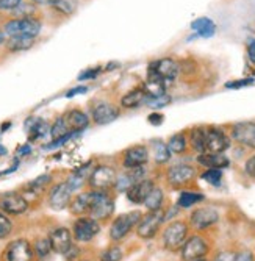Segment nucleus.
I'll return each instance as SVG.
<instances>
[{
  "label": "nucleus",
  "instance_id": "nucleus-19",
  "mask_svg": "<svg viewBox=\"0 0 255 261\" xmlns=\"http://www.w3.org/2000/svg\"><path fill=\"white\" fill-rule=\"evenodd\" d=\"M72 238L74 234L71 233V230H67L64 227H60V228H55L49 240H50V244H52V249L57 252V253H61L64 255L69 249H71L74 244H72Z\"/></svg>",
  "mask_w": 255,
  "mask_h": 261
},
{
  "label": "nucleus",
  "instance_id": "nucleus-47",
  "mask_svg": "<svg viewBox=\"0 0 255 261\" xmlns=\"http://www.w3.org/2000/svg\"><path fill=\"white\" fill-rule=\"evenodd\" d=\"M234 261H253V256H252V253L249 250H243V252L235 255Z\"/></svg>",
  "mask_w": 255,
  "mask_h": 261
},
{
  "label": "nucleus",
  "instance_id": "nucleus-21",
  "mask_svg": "<svg viewBox=\"0 0 255 261\" xmlns=\"http://www.w3.org/2000/svg\"><path fill=\"white\" fill-rule=\"evenodd\" d=\"M197 163L207 169H224L230 164L228 158L222 153H199Z\"/></svg>",
  "mask_w": 255,
  "mask_h": 261
},
{
  "label": "nucleus",
  "instance_id": "nucleus-17",
  "mask_svg": "<svg viewBox=\"0 0 255 261\" xmlns=\"http://www.w3.org/2000/svg\"><path fill=\"white\" fill-rule=\"evenodd\" d=\"M29 208V202L17 193H8L0 199V210L7 215H22Z\"/></svg>",
  "mask_w": 255,
  "mask_h": 261
},
{
  "label": "nucleus",
  "instance_id": "nucleus-53",
  "mask_svg": "<svg viewBox=\"0 0 255 261\" xmlns=\"http://www.w3.org/2000/svg\"><path fill=\"white\" fill-rule=\"evenodd\" d=\"M114 67H119V63H110V64H107L105 70H114Z\"/></svg>",
  "mask_w": 255,
  "mask_h": 261
},
{
  "label": "nucleus",
  "instance_id": "nucleus-5",
  "mask_svg": "<svg viewBox=\"0 0 255 261\" xmlns=\"http://www.w3.org/2000/svg\"><path fill=\"white\" fill-rule=\"evenodd\" d=\"M187 236H188V224H185L182 221L171 222L163 231V244L168 250L175 252L182 249V246L187 241Z\"/></svg>",
  "mask_w": 255,
  "mask_h": 261
},
{
  "label": "nucleus",
  "instance_id": "nucleus-39",
  "mask_svg": "<svg viewBox=\"0 0 255 261\" xmlns=\"http://www.w3.org/2000/svg\"><path fill=\"white\" fill-rule=\"evenodd\" d=\"M121 259H122L121 247H110L100 255V261H121Z\"/></svg>",
  "mask_w": 255,
  "mask_h": 261
},
{
  "label": "nucleus",
  "instance_id": "nucleus-18",
  "mask_svg": "<svg viewBox=\"0 0 255 261\" xmlns=\"http://www.w3.org/2000/svg\"><path fill=\"white\" fill-rule=\"evenodd\" d=\"M147 161H149V150L146 146H133L124 152L122 164L127 169L143 168L144 164H147Z\"/></svg>",
  "mask_w": 255,
  "mask_h": 261
},
{
  "label": "nucleus",
  "instance_id": "nucleus-41",
  "mask_svg": "<svg viewBox=\"0 0 255 261\" xmlns=\"http://www.w3.org/2000/svg\"><path fill=\"white\" fill-rule=\"evenodd\" d=\"M33 13H35V4L33 5H24V4H20L13 11V14H17V19H20V17H30V16H33Z\"/></svg>",
  "mask_w": 255,
  "mask_h": 261
},
{
  "label": "nucleus",
  "instance_id": "nucleus-43",
  "mask_svg": "<svg viewBox=\"0 0 255 261\" xmlns=\"http://www.w3.org/2000/svg\"><path fill=\"white\" fill-rule=\"evenodd\" d=\"M253 83V79H243V80H234V82H228L225 85L227 89H238V88H244Z\"/></svg>",
  "mask_w": 255,
  "mask_h": 261
},
{
  "label": "nucleus",
  "instance_id": "nucleus-36",
  "mask_svg": "<svg viewBox=\"0 0 255 261\" xmlns=\"http://www.w3.org/2000/svg\"><path fill=\"white\" fill-rule=\"evenodd\" d=\"M67 133H72V132L69 130L67 122H66V119H64V116H63V117H58V119L55 121V124L52 125V128H50L52 138H54V139H58V138H61V136H66ZM75 133H77V132H75Z\"/></svg>",
  "mask_w": 255,
  "mask_h": 261
},
{
  "label": "nucleus",
  "instance_id": "nucleus-45",
  "mask_svg": "<svg viewBox=\"0 0 255 261\" xmlns=\"http://www.w3.org/2000/svg\"><path fill=\"white\" fill-rule=\"evenodd\" d=\"M244 169H246V174H247V175H250V177H253V178H255V155H253V156H250V158L246 161Z\"/></svg>",
  "mask_w": 255,
  "mask_h": 261
},
{
  "label": "nucleus",
  "instance_id": "nucleus-54",
  "mask_svg": "<svg viewBox=\"0 0 255 261\" xmlns=\"http://www.w3.org/2000/svg\"><path fill=\"white\" fill-rule=\"evenodd\" d=\"M5 42V32L0 29V44H4Z\"/></svg>",
  "mask_w": 255,
  "mask_h": 261
},
{
  "label": "nucleus",
  "instance_id": "nucleus-33",
  "mask_svg": "<svg viewBox=\"0 0 255 261\" xmlns=\"http://www.w3.org/2000/svg\"><path fill=\"white\" fill-rule=\"evenodd\" d=\"M52 8L63 16H71L79 8V0H57Z\"/></svg>",
  "mask_w": 255,
  "mask_h": 261
},
{
  "label": "nucleus",
  "instance_id": "nucleus-27",
  "mask_svg": "<svg viewBox=\"0 0 255 261\" xmlns=\"http://www.w3.org/2000/svg\"><path fill=\"white\" fill-rule=\"evenodd\" d=\"M188 144H191L197 153H205V127H194L190 132Z\"/></svg>",
  "mask_w": 255,
  "mask_h": 261
},
{
  "label": "nucleus",
  "instance_id": "nucleus-38",
  "mask_svg": "<svg viewBox=\"0 0 255 261\" xmlns=\"http://www.w3.org/2000/svg\"><path fill=\"white\" fill-rule=\"evenodd\" d=\"M144 103L149 108L160 110V108H163V107H166V105L171 103V97L168 96V94H165V96H161V97H146L144 99Z\"/></svg>",
  "mask_w": 255,
  "mask_h": 261
},
{
  "label": "nucleus",
  "instance_id": "nucleus-15",
  "mask_svg": "<svg viewBox=\"0 0 255 261\" xmlns=\"http://www.w3.org/2000/svg\"><path fill=\"white\" fill-rule=\"evenodd\" d=\"M119 108L108 103V102H99L92 107V121L97 125H107L113 121H116L119 117Z\"/></svg>",
  "mask_w": 255,
  "mask_h": 261
},
{
  "label": "nucleus",
  "instance_id": "nucleus-22",
  "mask_svg": "<svg viewBox=\"0 0 255 261\" xmlns=\"http://www.w3.org/2000/svg\"><path fill=\"white\" fill-rule=\"evenodd\" d=\"M64 119L67 122V127L71 132H77L80 133L82 130H85L89 124V119H88V116L80 111V110H72V111H69L66 116H64Z\"/></svg>",
  "mask_w": 255,
  "mask_h": 261
},
{
  "label": "nucleus",
  "instance_id": "nucleus-34",
  "mask_svg": "<svg viewBox=\"0 0 255 261\" xmlns=\"http://www.w3.org/2000/svg\"><path fill=\"white\" fill-rule=\"evenodd\" d=\"M27 124H30V135H29L30 141H35V139L44 136L45 132H47V124L41 119H38V117H32Z\"/></svg>",
  "mask_w": 255,
  "mask_h": 261
},
{
  "label": "nucleus",
  "instance_id": "nucleus-29",
  "mask_svg": "<svg viewBox=\"0 0 255 261\" xmlns=\"http://www.w3.org/2000/svg\"><path fill=\"white\" fill-rule=\"evenodd\" d=\"M168 147H169L171 153L180 155V153H183L185 150H187V147H188V138L185 136L183 133H175V135L171 136V139L168 142Z\"/></svg>",
  "mask_w": 255,
  "mask_h": 261
},
{
  "label": "nucleus",
  "instance_id": "nucleus-25",
  "mask_svg": "<svg viewBox=\"0 0 255 261\" xmlns=\"http://www.w3.org/2000/svg\"><path fill=\"white\" fill-rule=\"evenodd\" d=\"M35 38L30 36H11L7 39L5 45L10 52H22V50H29L30 47H33Z\"/></svg>",
  "mask_w": 255,
  "mask_h": 261
},
{
  "label": "nucleus",
  "instance_id": "nucleus-35",
  "mask_svg": "<svg viewBox=\"0 0 255 261\" xmlns=\"http://www.w3.org/2000/svg\"><path fill=\"white\" fill-rule=\"evenodd\" d=\"M33 250H35V255L42 259V258L47 256L50 253V250H54V249H52V244H50L49 238H39V240H36V243L33 246Z\"/></svg>",
  "mask_w": 255,
  "mask_h": 261
},
{
  "label": "nucleus",
  "instance_id": "nucleus-52",
  "mask_svg": "<svg viewBox=\"0 0 255 261\" xmlns=\"http://www.w3.org/2000/svg\"><path fill=\"white\" fill-rule=\"evenodd\" d=\"M32 152V147H30V144H27V146H22V147H19L17 149V155H26V153H30Z\"/></svg>",
  "mask_w": 255,
  "mask_h": 261
},
{
  "label": "nucleus",
  "instance_id": "nucleus-55",
  "mask_svg": "<svg viewBox=\"0 0 255 261\" xmlns=\"http://www.w3.org/2000/svg\"><path fill=\"white\" fill-rule=\"evenodd\" d=\"M2 155H7V149L4 146H0V156H2Z\"/></svg>",
  "mask_w": 255,
  "mask_h": 261
},
{
  "label": "nucleus",
  "instance_id": "nucleus-8",
  "mask_svg": "<svg viewBox=\"0 0 255 261\" xmlns=\"http://www.w3.org/2000/svg\"><path fill=\"white\" fill-rule=\"evenodd\" d=\"M118 174L111 166H97L89 175V185L96 191H107L108 188L116 185Z\"/></svg>",
  "mask_w": 255,
  "mask_h": 261
},
{
  "label": "nucleus",
  "instance_id": "nucleus-11",
  "mask_svg": "<svg viewBox=\"0 0 255 261\" xmlns=\"http://www.w3.org/2000/svg\"><path fill=\"white\" fill-rule=\"evenodd\" d=\"M4 256L7 261H33L35 250L27 240H16L8 244Z\"/></svg>",
  "mask_w": 255,
  "mask_h": 261
},
{
  "label": "nucleus",
  "instance_id": "nucleus-28",
  "mask_svg": "<svg viewBox=\"0 0 255 261\" xmlns=\"http://www.w3.org/2000/svg\"><path fill=\"white\" fill-rule=\"evenodd\" d=\"M163 200H165V194H163V189L161 188H154L150 194L147 196L144 205L149 211H155V210H161V205H163Z\"/></svg>",
  "mask_w": 255,
  "mask_h": 261
},
{
  "label": "nucleus",
  "instance_id": "nucleus-14",
  "mask_svg": "<svg viewBox=\"0 0 255 261\" xmlns=\"http://www.w3.org/2000/svg\"><path fill=\"white\" fill-rule=\"evenodd\" d=\"M72 200V189L67 185V181L58 183L52 188V191L49 194V205L54 210H64L66 206H69Z\"/></svg>",
  "mask_w": 255,
  "mask_h": 261
},
{
  "label": "nucleus",
  "instance_id": "nucleus-46",
  "mask_svg": "<svg viewBox=\"0 0 255 261\" xmlns=\"http://www.w3.org/2000/svg\"><path fill=\"white\" fill-rule=\"evenodd\" d=\"M235 259V253L232 252H221L215 256L213 261H234Z\"/></svg>",
  "mask_w": 255,
  "mask_h": 261
},
{
  "label": "nucleus",
  "instance_id": "nucleus-37",
  "mask_svg": "<svg viewBox=\"0 0 255 261\" xmlns=\"http://www.w3.org/2000/svg\"><path fill=\"white\" fill-rule=\"evenodd\" d=\"M200 177L207 183H210L213 186H219L221 185V180H222V171L221 169H207Z\"/></svg>",
  "mask_w": 255,
  "mask_h": 261
},
{
  "label": "nucleus",
  "instance_id": "nucleus-40",
  "mask_svg": "<svg viewBox=\"0 0 255 261\" xmlns=\"http://www.w3.org/2000/svg\"><path fill=\"white\" fill-rule=\"evenodd\" d=\"M11 230H13L11 221L5 216V213L0 211V240L7 238V236L11 233Z\"/></svg>",
  "mask_w": 255,
  "mask_h": 261
},
{
  "label": "nucleus",
  "instance_id": "nucleus-12",
  "mask_svg": "<svg viewBox=\"0 0 255 261\" xmlns=\"http://www.w3.org/2000/svg\"><path fill=\"white\" fill-rule=\"evenodd\" d=\"M168 181L172 186H182L193 181L196 178V169L190 164H174L168 169Z\"/></svg>",
  "mask_w": 255,
  "mask_h": 261
},
{
  "label": "nucleus",
  "instance_id": "nucleus-13",
  "mask_svg": "<svg viewBox=\"0 0 255 261\" xmlns=\"http://www.w3.org/2000/svg\"><path fill=\"white\" fill-rule=\"evenodd\" d=\"M218 221H219V213L212 206L197 208L196 211H193V215L190 218V222L196 230H205L215 225Z\"/></svg>",
  "mask_w": 255,
  "mask_h": 261
},
{
  "label": "nucleus",
  "instance_id": "nucleus-2",
  "mask_svg": "<svg viewBox=\"0 0 255 261\" xmlns=\"http://www.w3.org/2000/svg\"><path fill=\"white\" fill-rule=\"evenodd\" d=\"M141 218H143V215L136 210L130 211V213H124V215L118 216L110 227V238L113 241L124 240L125 236L132 231V228L140 224Z\"/></svg>",
  "mask_w": 255,
  "mask_h": 261
},
{
  "label": "nucleus",
  "instance_id": "nucleus-32",
  "mask_svg": "<svg viewBox=\"0 0 255 261\" xmlns=\"http://www.w3.org/2000/svg\"><path fill=\"white\" fill-rule=\"evenodd\" d=\"M91 166V163H86L83 168H80V169H77L71 177H69V180H67V185L71 186V189L72 191H75V189H79L83 183H85V180L88 178V168Z\"/></svg>",
  "mask_w": 255,
  "mask_h": 261
},
{
  "label": "nucleus",
  "instance_id": "nucleus-42",
  "mask_svg": "<svg viewBox=\"0 0 255 261\" xmlns=\"http://www.w3.org/2000/svg\"><path fill=\"white\" fill-rule=\"evenodd\" d=\"M22 4V0H0V11H14L19 5Z\"/></svg>",
  "mask_w": 255,
  "mask_h": 261
},
{
  "label": "nucleus",
  "instance_id": "nucleus-1",
  "mask_svg": "<svg viewBox=\"0 0 255 261\" xmlns=\"http://www.w3.org/2000/svg\"><path fill=\"white\" fill-rule=\"evenodd\" d=\"M42 23L38 17L30 16V17H20V19H11L5 23L4 32L8 38L11 36H30L36 38L41 32Z\"/></svg>",
  "mask_w": 255,
  "mask_h": 261
},
{
  "label": "nucleus",
  "instance_id": "nucleus-44",
  "mask_svg": "<svg viewBox=\"0 0 255 261\" xmlns=\"http://www.w3.org/2000/svg\"><path fill=\"white\" fill-rule=\"evenodd\" d=\"M100 69L102 67H92V69H88L85 72H82L79 75V80H89V79H94L100 74Z\"/></svg>",
  "mask_w": 255,
  "mask_h": 261
},
{
  "label": "nucleus",
  "instance_id": "nucleus-50",
  "mask_svg": "<svg viewBox=\"0 0 255 261\" xmlns=\"http://www.w3.org/2000/svg\"><path fill=\"white\" fill-rule=\"evenodd\" d=\"M149 122H150L152 125H160L161 122H163V116L158 114V113H154V114L149 116Z\"/></svg>",
  "mask_w": 255,
  "mask_h": 261
},
{
  "label": "nucleus",
  "instance_id": "nucleus-10",
  "mask_svg": "<svg viewBox=\"0 0 255 261\" xmlns=\"http://www.w3.org/2000/svg\"><path fill=\"white\" fill-rule=\"evenodd\" d=\"M230 136L238 144L255 150V122H237L230 128Z\"/></svg>",
  "mask_w": 255,
  "mask_h": 261
},
{
  "label": "nucleus",
  "instance_id": "nucleus-26",
  "mask_svg": "<svg viewBox=\"0 0 255 261\" xmlns=\"http://www.w3.org/2000/svg\"><path fill=\"white\" fill-rule=\"evenodd\" d=\"M146 99V92L143 88H136L127 94H124V97L121 99V105L124 108H136L140 107L141 103H144Z\"/></svg>",
  "mask_w": 255,
  "mask_h": 261
},
{
  "label": "nucleus",
  "instance_id": "nucleus-4",
  "mask_svg": "<svg viewBox=\"0 0 255 261\" xmlns=\"http://www.w3.org/2000/svg\"><path fill=\"white\" fill-rule=\"evenodd\" d=\"M165 222V211L163 210H155L149 211L146 216L141 218L140 224L136 225V234L141 240H152L158 233L161 224Z\"/></svg>",
  "mask_w": 255,
  "mask_h": 261
},
{
  "label": "nucleus",
  "instance_id": "nucleus-9",
  "mask_svg": "<svg viewBox=\"0 0 255 261\" xmlns=\"http://www.w3.org/2000/svg\"><path fill=\"white\" fill-rule=\"evenodd\" d=\"M207 253H208V243L199 234H194L185 241V244L182 246V252H180L183 261L202 259L205 258Z\"/></svg>",
  "mask_w": 255,
  "mask_h": 261
},
{
  "label": "nucleus",
  "instance_id": "nucleus-16",
  "mask_svg": "<svg viewBox=\"0 0 255 261\" xmlns=\"http://www.w3.org/2000/svg\"><path fill=\"white\" fill-rule=\"evenodd\" d=\"M150 67L166 82L168 86L177 79V75L180 72V64L172 58H163L160 61H155V63L150 64Z\"/></svg>",
  "mask_w": 255,
  "mask_h": 261
},
{
  "label": "nucleus",
  "instance_id": "nucleus-48",
  "mask_svg": "<svg viewBox=\"0 0 255 261\" xmlns=\"http://www.w3.org/2000/svg\"><path fill=\"white\" fill-rule=\"evenodd\" d=\"M86 91H88L86 86H77V88L69 89V91L66 92V97H74V96H77V94H83V92H86Z\"/></svg>",
  "mask_w": 255,
  "mask_h": 261
},
{
  "label": "nucleus",
  "instance_id": "nucleus-3",
  "mask_svg": "<svg viewBox=\"0 0 255 261\" xmlns=\"http://www.w3.org/2000/svg\"><path fill=\"white\" fill-rule=\"evenodd\" d=\"M114 211V202L105 191H91V203H89V213L91 218L96 221H105L108 219Z\"/></svg>",
  "mask_w": 255,
  "mask_h": 261
},
{
  "label": "nucleus",
  "instance_id": "nucleus-51",
  "mask_svg": "<svg viewBox=\"0 0 255 261\" xmlns=\"http://www.w3.org/2000/svg\"><path fill=\"white\" fill-rule=\"evenodd\" d=\"M32 2L35 4V5H54L57 0H32Z\"/></svg>",
  "mask_w": 255,
  "mask_h": 261
},
{
  "label": "nucleus",
  "instance_id": "nucleus-31",
  "mask_svg": "<svg viewBox=\"0 0 255 261\" xmlns=\"http://www.w3.org/2000/svg\"><path fill=\"white\" fill-rule=\"evenodd\" d=\"M203 200V194L200 193H193V191H183L177 200V206L180 208H191L193 205L199 203Z\"/></svg>",
  "mask_w": 255,
  "mask_h": 261
},
{
  "label": "nucleus",
  "instance_id": "nucleus-20",
  "mask_svg": "<svg viewBox=\"0 0 255 261\" xmlns=\"http://www.w3.org/2000/svg\"><path fill=\"white\" fill-rule=\"evenodd\" d=\"M155 188L154 181L152 180H147V178H143L138 183H135L129 191H127V199L136 205H141L146 202L147 196L150 194V191Z\"/></svg>",
  "mask_w": 255,
  "mask_h": 261
},
{
  "label": "nucleus",
  "instance_id": "nucleus-7",
  "mask_svg": "<svg viewBox=\"0 0 255 261\" xmlns=\"http://www.w3.org/2000/svg\"><path fill=\"white\" fill-rule=\"evenodd\" d=\"M100 231L99 222L91 216H80L72 227V234L79 243H88Z\"/></svg>",
  "mask_w": 255,
  "mask_h": 261
},
{
  "label": "nucleus",
  "instance_id": "nucleus-24",
  "mask_svg": "<svg viewBox=\"0 0 255 261\" xmlns=\"http://www.w3.org/2000/svg\"><path fill=\"white\" fill-rule=\"evenodd\" d=\"M89 203H91V191L75 196L71 200V203H69V208H71V211L75 216H83L86 213H89Z\"/></svg>",
  "mask_w": 255,
  "mask_h": 261
},
{
  "label": "nucleus",
  "instance_id": "nucleus-6",
  "mask_svg": "<svg viewBox=\"0 0 255 261\" xmlns=\"http://www.w3.org/2000/svg\"><path fill=\"white\" fill-rule=\"evenodd\" d=\"M230 146V138L218 127H205V153H224Z\"/></svg>",
  "mask_w": 255,
  "mask_h": 261
},
{
  "label": "nucleus",
  "instance_id": "nucleus-23",
  "mask_svg": "<svg viewBox=\"0 0 255 261\" xmlns=\"http://www.w3.org/2000/svg\"><path fill=\"white\" fill-rule=\"evenodd\" d=\"M191 29L202 38H212L216 32V25L212 19L208 17H199L191 22Z\"/></svg>",
  "mask_w": 255,
  "mask_h": 261
},
{
  "label": "nucleus",
  "instance_id": "nucleus-56",
  "mask_svg": "<svg viewBox=\"0 0 255 261\" xmlns=\"http://www.w3.org/2000/svg\"><path fill=\"white\" fill-rule=\"evenodd\" d=\"M196 261H205V259H203V258H202V259H196Z\"/></svg>",
  "mask_w": 255,
  "mask_h": 261
},
{
  "label": "nucleus",
  "instance_id": "nucleus-49",
  "mask_svg": "<svg viewBox=\"0 0 255 261\" xmlns=\"http://www.w3.org/2000/svg\"><path fill=\"white\" fill-rule=\"evenodd\" d=\"M247 57L252 64H255V39H252L247 45Z\"/></svg>",
  "mask_w": 255,
  "mask_h": 261
},
{
  "label": "nucleus",
  "instance_id": "nucleus-30",
  "mask_svg": "<svg viewBox=\"0 0 255 261\" xmlns=\"http://www.w3.org/2000/svg\"><path fill=\"white\" fill-rule=\"evenodd\" d=\"M152 150H154V158L158 164H165L171 160V150L165 142L155 141L152 144Z\"/></svg>",
  "mask_w": 255,
  "mask_h": 261
}]
</instances>
